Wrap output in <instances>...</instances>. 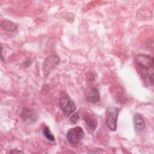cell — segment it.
Instances as JSON below:
<instances>
[{"label":"cell","mask_w":154,"mask_h":154,"mask_svg":"<svg viewBox=\"0 0 154 154\" xmlns=\"http://www.w3.org/2000/svg\"><path fill=\"white\" fill-rule=\"evenodd\" d=\"M119 109L116 107L109 108L106 110V117L105 123L107 127L112 131H115L117 129V120Z\"/></svg>","instance_id":"obj_1"},{"label":"cell","mask_w":154,"mask_h":154,"mask_svg":"<svg viewBox=\"0 0 154 154\" xmlns=\"http://www.w3.org/2000/svg\"><path fill=\"white\" fill-rule=\"evenodd\" d=\"M84 132L79 126L70 129L66 135V139L70 144H78L84 138Z\"/></svg>","instance_id":"obj_2"},{"label":"cell","mask_w":154,"mask_h":154,"mask_svg":"<svg viewBox=\"0 0 154 154\" xmlns=\"http://www.w3.org/2000/svg\"><path fill=\"white\" fill-rule=\"evenodd\" d=\"M59 104L64 114L67 116H69L76 110L75 104L67 95H63L60 97Z\"/></svg>","instance_id":"obj_3"},{"label":"cell","mask_w":154,"mask_h":154,"mask_svg":"<svg viewBox=\"0 0 154 154\" xmlns=\"http://www.w3.org/2000/svg\"><path fill=\"white\" fill-rule=\"evenodd\" d=\"M60 58L55 55L48 57L43 63V72L45 76H48L60 63Z\"/></svg>","instance_id":"obj_4"},{"label":"cell","mask_w":154,"mask_h":154,"mask_svg":"<svg viewBox=\"0 0 154 154\" xmlns=\"http://www.w3.org/2000/svg\"><path fill=\"white\" fill-rule=\"evenodd\" d=\"M135 62L140 68L149 69L153 66L154 60L153 58L149 55L140 54L135 57Z\"/></svg>","instance_id":"obj_5"},{"label":"cell","mask_w":154,"mask_h":154,"mask_svg":"<svg viewBox=\"0 0 154 154\" xmlns=\"http://www.w3.org/2000/svg\"><path fill=\"white\" fill-rule=\"evenodd\" d=\"M20 117L23 121L28 123H32L35 122L37 119V114L28 108H25L23 109L20 114Z\"/></svg>","instance_id":"obj_6"},{"label":"cell","mask_w":154,"mask_h":154,"mask_svg":"<svg viewBox=\"0 0 154 154\" xmlns=\"http://www.w3.org/2000/svg\"><path fill=\"white\" fill-rule=\"evenodd\" d=\"M134 124L135 131L137 132L143 131L145 128V123L142 116L139 113H136L134 116Z\"/></svg>","instance_id":"obj_7"},{"label":"cell","mask_w":154,"mask_h":154,"mask_svg":"<svg viewBox=\"0 0 154 154\" xmlns=\"http://www.w3.org/2000/svg\"><path fill=\"white\" fill-rule=\"evenodd\" d=\"M1 26L4 31L10 32H14L17 29L16 23L7 19H5L1 21Z\"/></svg>","instance_id":"obj_8"},{"label":"cell","mask_w":154,"mask_h":154,"mask_svg":"<svg viewBox=\"0 0 154 154\" xmlns=\"http://www.w3.org/2000/svg\"><path fill=\"white\" fill-rule=\"evenodd\" d=\"M100 94L98 90L96 88H93L90 91L87 99L89 102L95 103L100 100Z\"/></svg>","instance_id":"obj_9"},{"label":"cell","mask_w":154,"mask_h":154,"mask_svg":"<svg viewBox=\"0 0 154 154\" xmlns=\"http://www.w3.org/2000/svg\"><path fill=\"white\" fill-rule=\"evenodd\" d=\"M85 123L88 126V127L92 131H94L96 128H97V120L92 117L90 114H85L83 117Z\"/></svg>","instance_id":"obj_10"},{"label":"cell","mask_w":154,"mask_h":154,"mask_svg":"<svg viewBox=\"0 0 154 154\" xmlns=\"http://www.w3.org/2000/svg\"><path fill=\"white\" fill-rule=\"evenodd\" d=\"M43 135L45 137V138L48 140L51 141H55V137L48 126H45L44 128L43 131Z\"/></svg>","instance_id":"obj_11"},{"label":"cell","mask_w":154,"mask_h":154,"mask_svg":"<svg viewBox=\"0 0 154 154\" xmlns=\"http://www.w3.org/2000/svg\"><path fill=\"white\" fill-rule=\"evenodd\" d=\"M79 118V113L78 112L74 113L70 117V120L71 122H72L73 123H77V122L78 121Z\"/></svg>","instance_id":"obj_12"},{"label":"cell","mask_w":154,"mask_h":154,"mask_svg":"<svg viewBox=\"0 0 154 154\" xmlns=\"http://www.w3.org/2000/svg\"><path fill=\"white\" fill-rule=\"evenodd\" d=\"M10 153H23V152L17 149H12L9 152Z\"/></svg>","instance_id":"obj_13"},{"label":"cell","mask_w":154,"mask_h":154,"mask_svg":"<svg viewBox=\"0 0 154 154\" xmlns=\"http://www.w3.org/2000/svg\"><path fill=\"white\" fill-rule=\"evenodd\" d=\"M31 63H32V61H31V60H27L25 62V66H26V67L29 66L31 64Z\"/></svg>","instance_id":"obj_14"}]
</instances>
